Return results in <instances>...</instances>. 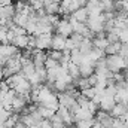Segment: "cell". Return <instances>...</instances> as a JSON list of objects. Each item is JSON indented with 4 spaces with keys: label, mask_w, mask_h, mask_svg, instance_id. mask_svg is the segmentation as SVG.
Wrapping results in <instances>:
<instances>
[{
    "label": "cell",
    "mask_w": 128,
    "mask_h": 128,
    "mask_svg": "<svg viewBox=\"0 0 128 128\" xmlns=\"http://www.w3.org/2000/svg\"><path fill=\"white\" fill-rule=\"evenodd\" d=\"M70 61H72V63H74V64H78V66L84 61V55L79 52V49H78V48H74L73 51H70Z\"/></svg>",
    "instance_id": "cell-16"
},
{
    "label": "cell",
    "mask_w": 128,
    "mask_h": 128,
    "mask_svg": "<svg viewBox=\"0 0 128 128\" xmlns=\"http://www.w3.org/2000/svg\"><path fill=\"white\" fill-rule=\"evenodd\" d=\"M86 80H88V85H90L91 88H94L97 85V82H98V76L94 73V74H91L90 78H86Z\"/></svg>",
    "instance_id": "cell-27"
},
{
    "label": "cell",
    "mask_w": 128,
    "mask_h": 128,
    "mask_svg": "<svg viewBox=\"0 0 128 128\" xmlns=\"http://www.w3.org/2000/svg\"><path fill=\"white\" fill-rule=\"evenodd\" d=\"M70 39H72V42L74 43V46L76 48H79V45L84 42V36H80V34H78V33H72V36H70Z\"/></svg>",
    "instance_id": "cell-23"
},
{
    "label": "cell",
    "mask_w": 128,
    "mask_h": 128,
    "mask_svg": "<svg viewBox=\"0 0 128 128\" xmlns=\"http://www.w3.org/2000/svg\"><path fill=\"white\" fill-rule=\"evenodd\" d=\"M119 42L121 43H128V28L119 32Z\"/></svg>",
    "instance_id": "cell-26"
},
{
    "label": "cell",
    "mask_w": 128,
    "mask_h": 128,
    "mask_svg": "<svg viewBox=\"0 0 128 128\" xmlns=\"http://www.w3.org/2000/svg\"><path fill=\"white\" fill-rule=\"evenodd\" d=\"M48 58H51V60H55V61H58V63H60V60L63 58V52H60V51H49V54H48Z\"/></svg>",
    "instance_id": "cell-24"
},
{
    "label": "cell",
    "mask_w": 128,
    "mask_h": 128,
    "mask_svg": "<svg viewBox=\"0 0 128 128\" xmlns=\"http://www.w3.org/2000/svg\"><path fill=\"white\" fill-rule=\"evenodd\" d=\"M67 86H68V85L64 82L63 79H55V82H54V90H55V94H61V92H66Z\"/></svg>",
    "instance_id": "cell-18"
},
{
    "label": "cell",
    "mask_w": 128,
    "mask_h": 128,
    "mask_svg": "<svg viewBox=\"0 0 128 128\" xmlns=\"http://www.w3.org/2000/svg\"><path fill=\"white\" fill-rule=\"evenodd\" d=\"M112 2H118V0H112Z\"/></svg>",
    "instance_id": "cell-33"
},
{
    "label": "cell",
    "mask_w": 128,
    "mask_h": 128,
    "mask_svg": "<svg viewBox=\"0 0 128 128\" xmlns=\"http://www.w3.org/2000/svg\"><path fill=\"white\" fill-rule=\"evenodd\" d=\"M112 128H125V124L122 121V118H113V124Z\"/></svg>",
    "instance_id": "cell-25"
},
{
    "label": "cell",
    "mask_w": 128,
    "mask_h": 128,
    "mask_svg": "<svg viewBox=\"0 0 128 128\" xmlns=\"http://www.w3.org/2000/svg\"><path fill=\"white\" fill-rule=\"evenodd\" d=\"M106 66L107 70L115 73H122L124 70H127V66L124 63V58L121 55H107L106 57Z\"/></svg>",
    "instance_id": "cell-1"
},
{
    "label": "cell",
    "mask_w": 128,
    "mask_h": 128,
    "mask_svg": "<svg viewBox=\"0 0 128 128\" xmlns=\"http://www.w3.org/2000/svg\"><path fill=\"white\" fill-rule=\"evenodd\" d=\"M79 92H80V96H84L85 98H88V100H92L96 97V90L94 88H86V90H82Z\"/></svg>",
    "instance_id": "cell-22"
},
{
    "label": "cell",
    "mask_w": 128,
    "mask_h": 128,
    "mask_svg": "<svg viewBox=\"0 0 128 128\" xmlns=\"http://www.w3.org/2000/svg\"><path fill=\"white\" fill-rule=\"evenodd\" d=\"M115 103H116V101H115V98L103 96V97H101V100H100V104H98V110L106 112V113H110V112H112V109H113V106H115Z\"/></svg>",
    "instance_id": "cell-7"
},
{
    "label": "cell",
    "mask_w": 128,
    "mask_h": 128,
    "mask_svg": "<svg viewBox=\"0 0 128 128\" xmlns=\"http://www.w3.org/2000/svg\"><path fill=\"white\" fill-rule=\"evenodd\" d=\"M32 37H33V45H34V49H39V51L51 49L52 34H39V36H32Z\"/></svg>",
    "instance_id": "cell-3"
},
{
    "label": "cell",
    "mask_w": 128,
    "mask_h": 128,
    "mask_svg": "<svg viewBox=\"0 0 128 128\" xmlns=\"http://www.w3.org/2000/svg\"><path fill=\"white\" fill-rule=\"evenodd\" d=\"M72 18H74L78 22L86 24V21H88V18H90V14H88L86 8H79V9H76V10L72 14Z\"/></svg>",
    "instance_id": "cell-12"
},
{
    "label": "cell",
    "mask_w": 128,
    "mask_h": 128,
    "mask_svg": "<svg viewBox=\"0 0 128 128\" xmlns=\"http://www.w3.org/2000/svg\"><path fill=\"white\" fill-rule=\"evenodd\" d=\"M91 74H94V64L88 63V61H82V63L79 64V76L86 79Z\"/></svg>",
    "instance_id": "cell-9"
},
{
    "label": "cell",
    "mask_w": 128,
    "mask_h": 128,
    "mask_svg": "<svg viewBox=\"0 0 128 128\" xmlns=\"http://www.w3.org/2000/svg\"><path fill=\"white\" fill-rule=\"evenodd\" d=\"M119 2H124V3H127L128 0H119Z\"/></svg>",
    "instance_id": "cell-30"
},
{
    "label": "cell",
    "mask_w": 128,
    "mask_h": 128,
    "mask_svg": "<svg viewBox=\"0 0 128 128\" xmlns=\"http://www.w3.org/2000/svg\"><path fill=\"white\" fill-rule=\"evenodd\" d=\"M72 128H78V127H76V125H73V127H72Z\"/></svg>",
    "instance_id": "cell-31"
},
{
    "label": "cell",
    "mask_w": 128,
    "mask_h": 128,
    "mask_svg": "<svg viewBox=\"0 0 128 128\" xmlns=\"http://www.w3.org/2000/svg\"><path fill=\"white\" fill-rule=\"evenodd\" d=\"M78 8H85L86 6V3H88V0H72Z\"/></svg>",
    "instance_id": "cell-28"
},
{
    "label": "cell",
    "mask_w": 128,
    "mask_h": 128,
    "mask_svg": "<svg viewBox=\"0 0 128 128\" xmlns=\"http://www.w3.org/2000/svg\"><path fill=\"white\" fill-rule=\"evenodd\" d=\"M121 46H122L121 42L107 43V46H106V49H104V54H106V55H118L119 51H121Z\"/></svg>",
    "instance_id": "cell-14"
},
{
    "label": "cell",
    "mask_w": 128,
    "mask_h": 128,
    "mask_svg": "<svg viewBox=\"0 0 128 128\" xmlns=\"http://www.w3.org/2000/svg\"><path fill=\"white\" fill-rule=\"evenodd\" d=\"M46 60H48V54L45 51H39V49H33L32 51V61L34 64V68L45 67Z\"/></svg>",
    "instance_id": "cell-5"
},
{
    "label": "cell",
    "mask_w": 128,
    "mask_h": 128,
    "mask_svg": "<svg viewBox=\"0 0 128 128\" xmlns=\"http://www.w3.org/2000/svg\"><path fill=\"white\" fill-rule=\"evenodd\" d=\"M49 124H51V127L52 128H64V122L61 121V118H58L57 115H54L51 119H49Z\"/></svg>",
    "instance_id": "cell-20"
},
{
    "label": "cell",
    "mask_w": 128,
    "mask_h": 128,
    "mask_svg": "<svg viewBox=\"0 0 128 128\" xmlns=\"http://www.w3.org/2000/svg\"><path fill=\"white\" fill-rule=\"evenodd\" d=\"M64 45H66V37L60 34H52V40H51V51H64Z\"/></svg>",
    "instance_id": "cell-8"
},
{
    "label": "cell",
    "mask_w": 128,
    "mask_h": 128,
    "mask_svg": "<svg viewBox=\"0 0 128 128\" xmlns=\"http://www.w3.org/2000/svg\"><path fill=\"white\" fill-rule=\"evenodd\" d=\"M115 101L116 103H127L128 101V90L127 88H122V90H118L116 91Z\"/></svg>",
    "instance_id": "cell-17"
},
{
    "label": "cell",
    "mask_w": 128,
    "mask_h": 128,
    "mask_svg": "<svg viewBox=\"0 0 128 128\" xmlns=\"http://www.w3.org/2000/svg\"><path fill=\"white\" fill-rule=\"evenodd\" d=\"M127 112H128L127 103H115V106H113V109H112V112L109 115L112 118H122Z\"/></svg>",
    "instance_id": "cell-10"
},
{
    "label": "cell",
    "mask_w": 128,
    "mask_h": 128,
    "mask_svg": "<svg viewBox=\"0 0 128 128\" xmlns=\"http://www.w3.org/2000/svg\"><path fill=\"white\" fill-rule=\"evenodd\" d=\"M21 52L10 43H2L0 45V66H4L6 61H9L10 58L18 57Z\"/></svg>",
    "instance_id": "cell-2"
},
{
    "label": "cell",
    "mask_w": 128,
    "mask_h": 128,
    "mask_svg": "<svg viewBox=\"0 0 128 128\" xmlns=\"http://www.w3.org/2000/svg\"><path fill=\"white\" fill-rule=\"evenodd\" d=\"M125 128H128V125H127V127H125Z\"/></svg>",
    "instance_id": "cell-34"
},
{
    "label": "cell",
    "mask_w": 128,
    "mask_h": 128,
    "mask_svg": "<svg viewBox=\"0 0 128 128\" xmlns=\"http://www.w3.org/2000/svg\"><path fill=\"white\" fill-rule=\"evenodd\" d=\"M57 100H58V104H60V106H63V107H66V109H70V107L76 103V100H74L72 96H68L67 92L57 94Z\"/></svg>",
    "instance_id": "cell-11"
},
{
    "label": "cell",
    "mask_w": 128,
    "mask_h": 128,
    "mask_svg": "<svg viewBox=\"0 0 128 128\" xmlns=\"http://www.w3.org/2000/svg\"><path fill=\"white\" fill-rule=\"evenodd\" d=\"M67 73L72 76L73 80H78V79L80 78V76H79V66L74 64V63H72V61L67 64Z\"/></svg>",
    "instance_id": "cell-15"
},
{
    "label": "cell",
    "mask_w": 128,
    "mask_h": 128,
    "mask_svg": "<svg viewBox=\"0 0 128 128\" xmlns=\"http://www.w3.org/2000/svg\"><path fill=\"white\" fill-rule=\"evenodd\" d=\"M64 128H72V127H67V125H66V127H64Z\"/></svg>",
    "instance_id": "cell-32"
},
{
    "label": "cell",
    "mask_w": 128,
    "mask_h": 128,
    "mask_svg": "<svg viewBox=\"0 0 128 128\" xmlns=\"http://www.w3.org/2000/svg\"><path fill=\"white\" fill-rule=\"evenodd\" d=\"M94 125V118L92 119H84V121H78L76 127L78 128H92Z\"/></svg>",
    "instance_id": "cell-21"
},
{
    "label": "cell",
    "mask_w": 128,
    "mask_h": 128,
    "mask_svg": "<svg viewBox=\"0 0 128 128\" xmlns=\"http://www.w3.org/2000/svg\"><path fill=\"white\" fill-rule=\"evenodd\" d=\"M92 42V46L96 48V49H100V51H104L106 49V46H107V40H106V37L104 39H92L91 40Z\"/></svg>",
    "instance_id": "cell-19"
},
{
    "label": "cell",
    "mask_w": 128,
    "mask_h": 128,
    "mask_svg": "<svg viewBox=\"0 0 128 128\" xmlns=\"http://www.w3.org/2000/svg\"><path fill=\"white\" fill-rule=\"evenodd\" d=\"M78 49H79V52H80L84 57H86V55L94 49V46H92V42H91L90 39H84V42L79 45V48H78Z\"/></svg>",
    "instance_id": "cell-13"
},
{
    "label": "cell",
    "mask_w": 128,
    "mask_h": 128,
    "mask_svg": "<svg viewBox=\"0 0 128 128\" xmlns=\"http://www.w3.org/2000/svg\"><path fill=\"white\" fill-rule=\"evenodd\" d=\"M122 121H124V124H125V127H127V125H128V112L122 116Z\"/></svg>",
    "instance_id": "cell-29"
},
{
    "label": "cell",
    "mask_w": 128,
    "mask_h": 128,
    "mask_svg": "<svg viewBox=\"0 0 128 128\" xmlns=\"http://www.w3.org/2000/svg\"><path fill=\"white\" fill-rule=\"evenodd\" d=\"M68 16L70 15H64V18H61L60 21H58V24L55 26V34H60V36H63V37H70L72 36V26H70V22H68Z\"/></svg>",
    "instance_id": "cell-4"
},
{
    "label": "cell",
    "mask_w": 128,
    "mask_h": 128,
    "mask_svg": "<svg viewBox=\"0 0 128 128\" xmlns=\"http://www.w3.org/2000/svg\"><path fill=\"white\" fill-rule=\"evenodd\" d=\"M55 115H57L58 118H61V121L64 122V125H67V127H73V124H74V118H73V115L68 112V109H66V107H63V106H60V107L57 109Z\"/></svg>",
    "instance_id": "cell-6"
}]
</instances>
